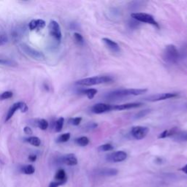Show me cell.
I'll use <instances>...</instances> for the list:
<instances>
[{
  "label": "cell",
  "instance_id": "6da1fadb",
  "mask_svg": "<svg viewBox=\"0 0 187 187\" xmlns=\"http://www.w3.org/2000/svg\"><path fill=\"white\" fill-rule=\"evenodd\" d=\"M148 91L146 89H118L110 92L107 94L106 98L110 100H118L125 96H138L146 93Z\"/></svg>",
  "mask_w": 187,
  "mask_h": 187
},
{
  "label": "cell",
  "instance_id": "7a4b0ae2",
  "mask_svg": "<svg viewBox=\"0 0 187 187\" xmlns=\"http://www.w3.org/2000/svg\"><path fill=\"white\" fill-rule=\"evenodd\" d=\"M112 81H113V78L111 76L100 75L81 79V80L76 81V84L80 86H91L111 83Z\"/></svg>",
  "mask_w": 187,
  "mask_h": 187
},
{
  "label": "cell",
  "instance_id": "3957f363",
  "mask_svg": "<svg viewBox=\"0 0 187 187\" xmlns=\"http://www.w3.org/2000/svg\"><path fill=\"white\" fill-rule=\"evenodd\" d=\"M163 59L168 63H177L180 59V53L179 50L174 45H167L163 52Z\"/></svg>",
  "mask_w": 187,
  "mask_h": 187
},
{
  "label": "cell",
  "instance_id": "277c9868",
  "mask_svg": "<svg viewBox=\"0 0 187 187\" xmlns=\"http://www.w3.org/2000/svg\"><path fill=\"white\" fill-rule=\"evenodd\" d=\"M131 17L133 19H135V21L151 24V25L154 26L155 27L159 28L158 22L156 21L153 15L151 14H148V13H133L131 14Z\"/></svg>",
  "mask_w": 187,
  "mask_h": 187
},
{
  "label": "cell",
  "instance_id": "5b68a950",
  "mask_svg": "<svg viewBox=\"0 0 187 187\" xmlns=\"http://www.w3.org/2000/svg\"><path fill=\"white\" fill-rule=\"evenodd\" d=\"M21 48L24 52V54L28 55L29 56L32 57V59H36V60H39V61L44 60V59H45V55L43 54V52L39 51V50L30 47L29 45H26L25 43L21 44Z\"/></svg>",
  "mask_w": 187,
  "mask_h": 187
},
{
  "label": "cell",
  "instance_id": "8992f818",
  "mask_svg": "<svg viewBox=\"0 0 187 187\" xmlns=\"http://www.w3.org/2000/svg\"><path fill=\"white\" fill-rule=\"evenodd\" d=\"M48 29H49L50 36L54 37L56 41H61V37H62L61 28L59 24L56 21L52 20V21H50L49 25H48Z\"/></svg>",
  "mask_w": 187,
  "mask_h": 187
},
{
  "label": "cell",
  "instance_id": "52a82bcc",
  "mask_svg": "<svg viewBox=\"0 0 187 187\" xmlns=\"http://www.w3.org/2000/svg\"><path fill=\"white\" fill-rule=\"evenodd\" d=\"M149 132V128L147 127L135 126L131 129V135L136 140H142L145 138Z\"/></svg>",
  "mask_w": 187,
  "mask_h": 187
},
{
  "label": "cell",
  "instance_id": "ba28073f",
  "mask_svg": "<svg viewBox=\"0 0 187 187\" xmlns=\"http://www.w3.org/2000/svg\"><path fill=\"white\" fill-rule=\"evenodd\" d=\"M178 96H179V94L173 93V92L157 94H154V95L148 96V98H146V100L149 101V102H158V101L165 100H168V99L177 97Z\"/></svg>",
  "mask_w": 187,
  "mask_h": 187
},
{
  "label": "cell",
  "instance_id": "9c48e42d",
  "mask_svg": "<svg viewBox=\"0 0 187 187\" xmlns=\"http://www.w3.org/2000/svg\"><path fill=\"white\" fill-rule=\"evenodd\" d=\"M127 154L125 151H118L107 156V160L111 162H121L127 159Z\"/></svg>",
  "mask_w": 187,
  "mask_h": 187
},
{
  "label": "cell",
  "instance_id": "30bf717a",
  "mask_svg": "<svg viewBox=\"0 0 187 187\" xmlns=\"http://www.w3.org/2000/svg\"><path fill=\"white\" fill-rule=\"evenodd\" d=\"M111 111H113V105L106 103H97L91 107V112L95 114L104 113Z\"/></svg>",
  "mask_w": 187,
  "mask_h": 187
},
{
  "label": "cell",
  "instance_id": "8fae6325",
  "mask_svg": "<svg viewBox=\"0 0 187 187\" xmlns=\"http://www.w3.org/2000/svg\"><path fill=\"white\" fill-rule=\"evenodd\" d=\"M143 105L142 102H130L125 103L122 105H113V111H124V110H129L132 108L139 107Z\"/></svg>",
  "mask_w": 187,
  "mask_h": 187
},
{
  "label": "cell",
  "instance_id": "7c38bea8",
  "mask_svg": "<svg viewBox=\"0 0 187 187\" xmlns=\"http://www.w3.org/2000/svg\"><path fill=\"white\" fill-rule=\"evenodd\" d=\"M45 26V21L43 19H33L29 23V27L31 31L40 29Z\"/></svg>",
  "mask_w": 187,
  "mask_h": 187
},
{
  "label": "cell",
  "instance_id": "4fadbf2b",
  "mask_svg": "<svg viewBox=\"0 0 187 187\" xmlns=\"http://www.w3.org/2000/svg\"><path fill=\"white\" fill-rule=\"evenodd\" d=\"M102 41L104 43L107 48H109L111 51L115 52V53H118L120 51V47L118 45L117 43H116L115 41L112 40V39L107 38V37H104L102 38Z\"/></svg>",
  "mask_w": 187,
  "mask_h": 187
},
{
  "label": "cell",
  "instance_id": "5bb4252c",
  "mask_svg": "<svg viewBox=\"0 0 187 187\" xmlns=\"http://www.w3.org/2000/svg\"><path fill=\"white\" fill-rule=\"evenodd\" d=\"M62 162L67 164L68 166H75L78 164V159L77 157L73 153H70V154L65 155L62 157Z\"/></svg>",
  "mask_w": 187,
  "mask_h": 187
},
{
  "label": "cell",
  "instance_id": "9a60e30c",
  "mask_svg": "<svg viewBox=\"0 0 187 187\" xmlns=\"http://www.w3.org/2000/svg\"><path fill=\"white\" fill-rule=\"evenodd\" d=\"M97 173L103 176H113L118 174V170L114 168H103L99 170Z\"/></svg>",
  "mask_w": 187,
  "mask_h": 187
},
{
  "label": "cell",
  "instance_id": "2e32d148",
  "mask_svg": "<svg viewBox=\"0 0 187 187\" xmlns=\"http://www.w3.org/2000/svg\"><path fill=\"white\" fill-rule=\"evenodd\" d=\"M18 110H19V102L14 103V104H13L12 106L10 107V109H9L8 113V114H7V116L5 118L6 122H8L9 120L12 118L13 115H14L15 113L18 111Z\"/></svg>",
  "mask_w": 187,
  "mask_h": 187
},
{
  "label": "cell",
  "instance_id": "e0dca14e",
  "mask_svg": "<svg viewBox=\"0 0 187 187\" xmlns=\"http://www.w3.org/2000/svg\"><path fill=\"white\" fill-rule=\"evenodd\" d=\"M55 179L57 180L59 182H63V183H66L67 181V176H66V173L65 170L63 169H60L57 171V173L55 175Z\"/></svg>",
  "mask_w": 187,
  "mask_h": 187
},
{
  "label": "cell",
  "instance_id": "ac0fdd59",
  "mask_svg": "<svg viewBox=\"0 0 187 187\" xmlns=\"http://www.w3.org/2000/svg\"><path fill=\"white\" fill-rule=\"evenodd\" d=\"M83 94H84L85 95L87 96V97L89 99V100H91L94 97V96L96 95V93H97V90L95 89H87L83 90L82 91Z\"/></svg>",
  "mask_w": 187,
  "mask_h": 187
},
{
  "label": "cell",
  "instance_id": "d6986e66",
  "mask_svg": "<svg viewBox=\"0 0 187 187\" xmlns=\"http://www.w3.org/2000/svg\"><path fill=\"white\" fill-rule=\"evenodd\" d=\"M26 141L28 142L29 143H30L31 145H32V146H37V147L39 146L41 144L40 139L37 137H34V136H32V137H30V138H27V139H26Z\"/></svg>",
  "mask_w": 187,
  "mask_h": 187
},
{
  "label": "cell",
  "instance_id": "ffe728a7",
  "mask_svg": "<svg viewBox=\"0 0 187 187\" xmlns=\"http://www.w3.org/2000/svg\"><path fill=\"white\" fill-rule=\"evenodd\" d=\"M176 133H177L176 129L173 128V129H170V130H164L163 132H162L161 134H160L158 138H159V139L160 138H165L167 137H170V136L175 135Z\"/></svg>",
  "mask_w": 187,
  "mask_h": 187
},
{
  "label": "cell",
  "instance_id": "44dd1931",
  "mask_svg": "<svg viewBox=\"0 0 187 187\" xmlns=\"http://www.w3.org/2000/svg\"><path fill=\"white\" fill-rule=\"evenodd\" d=\"M34 171L35 168L32 164H28V165L23 166V168H21V172L26 175H32L34 173Z\"/></svg>",
  "mask_w": 187,
  "mask_h": 187
},
{
  "label": "cell",
  "instance_id": "7402d4cb",
  "mask_svg": "<svg viewBox=\"0 0 187 187\" xmlns=\"http://www.w3.org/2000/svg\"><path fill=\"white\" fill-rule=\"evenodd\" d=\"M76 143L80 146H86L89 143V139L87 137H85V136H83V137H80L77 138L75 140Z\"/></svg>",
  "mask_w": 187,
  "mask_h": 187
},
{
  "label": "cell",
  "instance_id": "603a6c76",
  "mask_svg": "<svg viewBox=\"0 0 187 187\" xmlns=\"http://www.w3.org/2000/svg\"><path fill=\"white\" fill-rule=\"evenodd\" d=\"M37 127H39L41 130H46L48 127V122L45 119H38L37 121Z\"/></svg>",
  "mask_w": 187,
  "mask_h": 187
},
{
  "label": "cell",
  "instance_id": "cb8c5ba5",
  "mask_svg": "<svg viewBox=\"0 0 187 187\" xmlns=\"http://www.w3.org/2000/svg\"><path fill=\"white\" fill-rule=\"evenodd\" d=\"M64 123H65V118L63 117L59 118L58 120L55 122V131L56 132H59L61 131V129L63 128Z\"/></svg>",
  "mask_w": 187,
  "mask_h": 187
},
{
  "label": "cell",
  "instance_id": "d4e9b609",
  "mask_svg": "<svg viewBox=\"0 0 187 187\" xmlns=\"http://www.w3.org/2000/svg\"><path fill=\"white\" fill-rule=\"evenodd\" d=\"M174 139L178 141H187V132H181L174 135Z\"/></svg>",
  "mask_w": 187,
  "mask_h": 187
},
{
  "label": "cell",
  "instance_id": "484cf974",
  "mask_svg": "<svg viewBox=\"0 0 187 187\" xmlns=\"http://www.w3.org/2000/svg\"><path fill=\"white\" fill-rule=\"evenodd\" d=\"M70 133H65L61 135L57 138V142L58 143H66L70 140Z\"/></svg>",
  "mask_w": 187,
  "mask_h": 187
},
{
  "label": "cell",
  "instance_id": "4316f807",
  "mask_svg": "<svg viewBox=\"0 0 187 187\" xmlns=\"http://www.w3.org/2000/svg\"><path fill=\"white\" fill-rule=\"evenodd\" d=\"M0 65H8V66H16L17 64L14 61L10 60L8 59H2L0 58Z\"/></svg>",
  "mask_w": 187,
  "mask_h": 187
},
{
  "label": "cell",
  "instance_id": "83f0119b",
  "mask_svg": "<svg viewBox=\"0 0 187 187\" xmlns=\"http://www.w3.org/2000/svg\"><path fill=\"white\" fill-rule=\"evenodd\" d=\"M13 94L12 91H4L3 93H2L0 94V100H8V99H10L13 96Z\"/></svg>",
  "mask_w": 187,
  "mask_h": 187
},
{
  "label": "cell",
  "instance_id": "f1b7e54d",
  "mask_svg": "<svg viewBox=\"0 0 187 187\" xmlns=\"http://www.w3.org/2000/svg\"><path fill=\"white\" fill-rule=\"evenodd\" d=\"M113 149V146L110 143H106L104 145H102L99 147V150L101 151H110Z\"/></svg>",
  "mask_w": 187,
  "mask_h": 187
},
{
  "label": "cell",
  "instance_id": "f546056e",
  "mask_svg": "<svg viewBox=\"0 0 187 187\" xmlns=\"http://www.w3.org/2000/svg\"><path fill=\"white\" fill-rule=\"evenodd\" d=\"M74 38L75 39V41L79 44H83L84 43V39H83V37L81 34H79L78 32L74 33Z\"/></svg>",
  "mask_w": 187,
  "mask_h": 187
},
{
  "label": "cell",
  "instance_id": "4dcf8cb0",
  "mask_svg": "<svg viewBox=\"0 0 187 187\" xmlns=\"http://www.w3.org/2000/svg\"><path fill=\"white\" fill-rule=\"evenodd\" d=\"M8 42V37L5 34L0 33V45H3Z\"/></svg>",
  "mask_w": 187,
  "mask_h": 187
},
{
  "label": "cell",
  "instance_id": "1f68e13d",
  "mask_svg": "<svg viewBox=\"0 0 187 187\" xmlns=\"http://www.w3.org/2000/svg\"><path fill=\"white\" fill-rule=\"evenodd\" d=\"M28 106L25 102H19V110L22 113H26L28 111Z\"/></svg>",
  "mask_w": 187,
  "mask_h": 187
},
{
  "label": "cell",
  "instance_id": "d6a6232c",
  "mask_svg": "<svg viewBox=\"0 0 187 187\" xmlns=\"http://www.w3.org/2000/svg\"><path fill=\"white\" fill-rule=\"evenodd\" d=\"M81 121H82V118L81 117H76V118H71V119L70 120V123L72 125H74V126H78L81 124Z\"/></svg>",
  "mask_w": 187,
  "mask_h": 187
},
{
  "label": "cell",
  "instance_id": "836d02e7",
  "mask_svg": "<svg viewBox=\"0 0 187 187\" xmlns=\"http://www.w3.org/2000/svg\"><path fill=\"white\" fill-rule=\"evenodd\" d=\"M23 131H24V133H25L26 135H32V134H33V132H32V129H31L30 127H24Z\"/></svg>",
  "mask_w": 187,
  "mask_h": 187
},
{
  "label": "cell",
  "instance_id": "e575fe53",
  "mask_svg": "<svg viewBox=\"0 0 187 187\" xmlns=\"http://www.w3.org/2000/svg\"><path fill=\"white\" fill-rule=\"evenodd\" d=\"M63 184H65V183H63V182H59V181L51 182L48 187H58L59 186L63 185Z\"/></svg>",
  "mask_w": 187,
  "mask_h": 187
},
{
  "label": "cell",
  "instance_id": "d590c367",
  "mask_svg": "<svg viewBox=\"0 0 187 187\" xmlns=\"http://www.w3.org/2000/svg\"><path fill=\"white\" fill-rule=\"evenodd\" d=\"M149 111H140L139 113L138 114L137 116H138V118H140V117H143L144 116H146L147 113H148Z\"/></svg>",
  "mask_w": 187,
  "mask_h": 187
},
{
  "label": "cell",
  "instance_id": "8d00e7d4",
  "mask_svg": "<svg viewBox=\"0 0 187 187\" xmlns=\"http://www.w3.org/2000/svg\"><path fill=\"white\" fill-rule=\"evenodd\" d=\"M29 159L31 162H35L37 159V156L34 155V154L30 155L29 157Z\"/></svg>",
  "mask_w": 187,
  "mask_h": 187
},
{
  "label": "cell",
  "instance_id": "74e56055",
  "mask_svg": "<svg viewBox=\"0 0 187 187\" xmlns=\"http://www.w3.org/2000/svg\"><path fill=\"white\" fill-rule=\"evenodd\" d=\"M181 170L182 171V172H184V173H186V174H187V164H186L185 166L183 167V168H182L181 169Z\"/></svg>",
  "mask_w": 187,
  "mask_h": 187
},
{
  "label": "cell",
  "instance_id": "f35d334b",
  "mask_svg": "<svg viewBox=\"0 0 187 187\" xmlns=\"http://www.w3.org/2000/svg\"><path fill=\"white\" fill-rule=\"evenodd\" d=\"M185 106H186V108H187V103H186V104L185 105Z\"/></svg>",
  "mask_w": 187,
  "mask_h": 187
}]
</instances>
